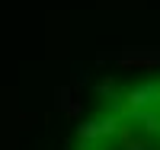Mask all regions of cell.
<instances>
[{"mask_svg":"<svg viewBox=\"0 0 160 150\" xmlns=\"http://www.w3.org/2000/svg\"><path fill=\"white\" fill-rule=\"evenodd\" d=\"M74 150H160V77L106 96L80 125Z\"/></svg>","mask_w":160,"mask_h":150,"instance_id":"cell-1","label":"cell"}]
</instances>
